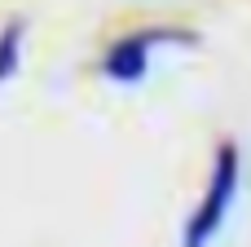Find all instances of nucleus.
<instances>
[{
    "label": "nucleus",
    "instance_id": "3",
    "mask_svg": "<svg viewBox=\"0 0 251 247\" xmlns=\"http://www.w3.org/2000/svg\"><path fill=\"white\" fill-rule=\"evenodd\" d=\"M18 53H22V22H4V31H0V84L18 71Z\"/></svg>",
    "mask_w": 251,
    "mask_h": 247
},
{
    "label": "nucleus",
    "instance_id": "2",
    "mask_svg": "<svg viewBox=\"0 0 251 247\" xmlns=\"http://www.w3.org/2000/svg\"><path fill=\"white\" fill-rule=\"evenodd\" d=\"M159 40L185 44V40H194V35H185V31H137V35H124V40H115V44L106 49L101 75H106V80H119V84H141L146 71H150V49H154Z\"/></svg>",
    "mask_w": 251,
    "mask_h": 247
},
{
    "label": "nucleus",
    "instance_id": "1",
    "mask_svg": "<svg viewBox=\"0 0 251 247\" xmlns=\"http://www.w3.org/2000/svg\"><path fill=\"white\" fill-rule=\"evenodd\" d=\"M238 168H243L238 146H234V141H221V146H216V164H212L207 194H203V203L190 212L185 234H181V247H207L221 234V225H225V217H229V208H234V199H238Z\"/></svg>",
    "mask_w": 251,
    "mask_h": 247
}]
</instances>
